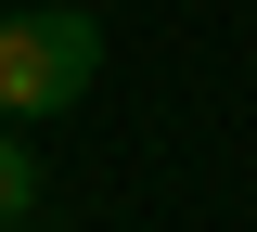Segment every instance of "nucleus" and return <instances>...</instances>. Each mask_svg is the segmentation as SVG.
Wrapping results in <instances>:
<instances>
[{"mask_svg":"<svg viewBox=\"0 0 257 232\" xmlns=\"http://www.w3.org/2000/svg\"><path fill=\"white\" fill-rule=\"evenodd\" d=\"M26 219H39V155L0 129V232H26Z\"/></svg>","mask_w":257,"mask_h":232,"instance_id":"f03ea898","label":"nucleus"},{"mask_svg":"<svg viewBox=\"0 0 257 232\" xmlns=\"http://www.w3.org/2000/svg\"><path fill=\"white\" fill-rule=\"evenodd\" d=\"M103 78V26L77 0H26V13H0V116L39 129V116H77Z\"/></svg>","mask_w":257,"mask_h":232,"instance_id":"f257e3e1","label":"nucleus"}]
</instances>
